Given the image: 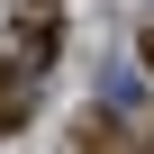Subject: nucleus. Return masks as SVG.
<instances>
[{
	"label": "nucleus",
	"instance_id": "3",
	"mask_svg": "<svg viewBox=\"0 0 154 154\" xmlns=\"http://www.w3.org/2000/svg\"><path fill=\"white\" fill-rule=\"evenodd\" d=\"M136 54H145V63H154V18H145V36H136Z\"/></svg>",
	"mask_w": 154,
	"mask_h": 154
},
{
	"label": "nucleus",
	"instance_id": "4",
	"mask_svg": "<svg viewBox=\"0 0 154 154\" xmlns=\"http://www.w3.org/2000/svg\"><path fill=\"white\" fill-rule=\"evenodd\" d=\"M36 9H54V0H36Z\"/></svg>",
	"mask_w": 154,
	"mask_h": 154
},
{
	"label": "nucleus",
	"instance_id": "1",
	"mask_svg": "<svg viewBox=\"0 0 154 154\" xmlns=\"http://www.w3.org/2000/svg\"><path fill=\"white\" fill-rule=\"evenodd\" d=\"M27 109H36V72L0 45V136H18V127H27Z\"/></svg>",
	"mask_w": 154,
	"mask_h": 154
},
{
	"label": "nucleus",
	"instance_id": "2",
	"mask_svg": "<svg viewBox=\"0 0 154 154\" xmlns=\"http://www.w3.org/2000/svg\"><path fill=\"white\" fill-rule=\"evenodd\" d=\"M54 45H63V27H54V9H27L18 18V36H9V54L36 72V63H54Z\"/></svg>",
	"mask_w": 154,
	"mask_h": 154
},
{
	"label": "nucleus",
	"instance_id": "5",
	"mask_svg": "<svg viewBox=\"0 0 154 154\" xmlns=\"http://www.w3.org/2000/svg\"><path fill=\"white\" fill-rule=\"evenodd\" d=\"M136 154H154V145H136Z\"/></svg>",
	"mask_w": 154,
	"mask_h": 154
}]
</instances>
